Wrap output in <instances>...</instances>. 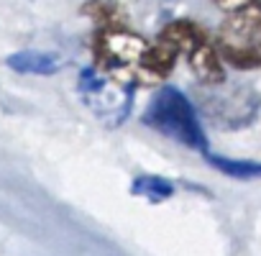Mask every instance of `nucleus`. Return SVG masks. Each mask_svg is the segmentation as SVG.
I'll use <instances>...</instances> for the list:
<instances>
[{"mask_svg": "<svg viewBox=\"0 0 261 256\" xmlns=\"http://www.w3.org/2000/svg\"><path fill=\"white\" fill-rule=\"evenodd\" d=\"M202 157L213 169H218V172H223L233 180H261V162L230 159V157H220V154H210V151H205Z\"/></svg>", "mask_w": 261, "mask_h": 256, "instance_id": "10", "label": "nucleus"}, {"mask_svg": "<svg viewBox=\"0 0 261 256\" xmlns=\"http://www.w3.org/2000/svg\"><path fill=\"white\" fill-rule=\"evenodd\" d=\"M174 192H177L174 182L167 180V177H156V174H141V177L134 180V185H130V195L144 197V200H149L151 205L169 200Z\"/></svg>", "mask_w": 261, "mask_h": 256, "instance_id": "11", "label": "nucleus"}, {"mask_svg": "<svg viewBox=\"0 0 261 256\" xmlns=\"http://www.w3.org/2000/svg\"><path fill=\"white\" fill-rule=\"evenodd\" d=\"M6 67L13 69V72H18V74L49 77V74H57L62 69V59L57 54H49V52L23 49V52H16V54L6 57Z\"/></svg>", "mask_w": 261, "mask_h": 256, "instance_id": "8", "label": "nucleus"}, {"mask_svg": "<svg viewBox=\"0 0 261 256\" xmlns=\"http://www.w3.org/2000/svg\"><path fill=\"white\" fill-rule=\"evenodd\" d=\"M225 64L236 69L261 67V16H225L215 41Z\"/></svg>", "mask_w": 261, "mask_h": 256, "instance_id": "4", "label": "nucleus"}, {"mask_svg": "<svg viewBox=\"0 0 261 256\" xmlns=\"http://www.w3.org/2000/svg\"><path fill=\"white\" fill-rule=\"evenodd\" d=\"M185 54H187L190 69L195 72V77L200 82H205V85H223V80H225L223 64L225 62H223L218 46L210 41L207 34H202L197 41H192Z\"/></svg>", "mask_w": 261, "mask_h": 256, "instance_id": "6", "label": "nucleus"}, {"mask_svg": "<svg viewBox=\"0 0 261 256\" xmlns=\"http://www.w3.org/2000/svg\"><path fill=\"white\" fill-rule=\"evenodd\" d=\"M225 16H261V0H213Z\"/></svg>", "mask_w": 261, "mask_h": 256, "instance_id": "12", "label": "nucleus"}, {"mask_svg": "<svg viewBox=\"0 0 261 256\" xmlns=\"http://www.w3.org/2000/svg\"><path fill=\"white\" fill-rule=\"evenodd\" d=\"M215 87L218 90L200 95V110L218 128L238 131V128H246L258 118L261 95L253 87H233V90H223L220 85Z\"/></svg>", "mask_w": 261, "mask_h": 256, "instance_id": "3", "label": "nucleus"}, {"mask_svg": "<svg viewBox=\"0 0 261 256\" xmlns=\"http://www.w3.org/2000/svg\"><path fill=\"white\" fill-rule=\"evenodd\" d=\"M179 54H182V49L172 39L156 36V44L146 46L144 54H141V69L146 74L156 77V80H164L174 72V64H177Z\"/></svg>", "mask_w": 261, "mask_h": 256, "instance_id": "7", "label": "nucleus"}, {"mask_svg": "<svg viewBox=\"0 0 261 256\" xmlns=\"http://www.w3.org/2000/svg\"><path fill=\"white\" fill-rule=\"evenodd\" d=\"M82 16H87L95 29H115V26H128V16L118 0H85L80 8Z\"/></svg>", "mask_w": 261, "mask_h": 256, "instance_id": "9", "label": "nucleus"}, {"mask_svg": "<svg viewBox=\"0 0 261 256\" xmlns=\"http://www.w3.org/2000/svg\"><path fill=\"white\" fill-rule=\"evenodd\" d=\"M146 44L136 34H130L128 26L115 29H95L92 52H95V67L105 69L110 74H128L134 69H141V54Z\"/></svg>", "mask_w": 261, "mask_h": 256, "instance_id": "5", "label": "nucleus"}, {"mask_svg": "<svg viewBox=\"0 0 261 256\" xmlns=\"http://www.w3.org/2000/svg\"><path fill=\"white\" fill-rule=\"evenodd\" d=\"M80 92L90 110L110 128L120 125L134 105V85L105 80L97 74V67H85L80 72Z\"/></svg>", "mask_w": 261, "mask_h": 256, "instance_id": "2", "label": "nucleus"}, {"mask_svg": "<svg viewBox=\"0 0 261 256\" xmlns=\"http://www.w3.org/2000/svg\"><path fill=\"white\" fill-rule=\"evenodd\" d=\"M144 125L167 136L169 141H174L185 149L200 151V154H205L210 146L207 134L200 123L197 108L182 90H177L172 85L159 87V92L151 97V103L144 113Z\"/></svg>", "mask_w": 261, "mask_h": 256, "instance_id": "1", "label": "nucleus"}]
</instances>
